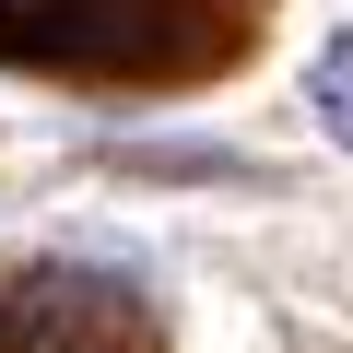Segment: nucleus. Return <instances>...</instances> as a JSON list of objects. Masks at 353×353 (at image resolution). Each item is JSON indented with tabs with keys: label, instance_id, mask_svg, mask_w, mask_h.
I'll use <instances>...</instances> for the list:
<instances>
[{
	"label": "nucleus",
	"instance_id": "2",
	"mask_svg": "<svg viewBox=\"0 0 353 353\" xmlns=\"http://www.w3.org/2000/svg\"><path fill=\"white\" fill-rule=\"evenodd\" d=\"M306 106H318V130L353 153V36H330V48H318V71H306Z\"/></svg>",
	"mask_w": 353,
	"mask_h": 353
},
{
	"label": "nucleus",
	"instance_id": "1",
	"mask_svg": "<svg viewBox=\"0 0 353 353\" xmlns=\"http://www.w3.org/2000/svg\"><path fill=\"white\" fill-rule=\"evenodd\" d=\"M224 24H201V0H0V59L12 71H71V83H130L201 59Z\"/></svg>",
	"mask_w": 353,
	"mask_h": 353
}]
</instances>
